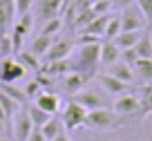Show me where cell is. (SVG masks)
Masks as SVG:
<instances>
[{
	"label": "cell",
	"instance_id": "9c48e42d",
	"mask_svg": "<svg viewBox=\"0 0 152 141\" xmlns=\"http://www.w3.org/2000/svg\"><path fill=\"white\" fill-rule=\"evenodd\" d=\"M72 99H74L76 103H81L85 110L107 108V105H105V96H103V92H99V90H94V87H83L81 92L74 94Z\"/></svg>",
	"mask_w": 152,
	"mask_h": 141
},
{
	"label": "cell",
	"instance_id": "e0dca14e",
	"mask_svg": "<svg viewBox=\"0 0 152 141\" xmlns=\"http://www.w3.org/2000/svg\"><path fill=\"white\" fill-rule=\"evenodd\" d=\"M110 20V14H103V16H94V18L90 20V23L85 25V27H81V34H90V36H99L103 38L105 34V25H107Z\"/></svg>",
	"mask_w": 152,
	"mask_h": 141
},
{
	"label": "cell",
	"instance_id": "ffe728a7",
	"mask_svg": "<svg viewBox=\"0 0 152 141\" xmlns=\"http://www.w3.org/2000/svg\"><path fill=\"white\" fill-rule=\"evenodd\" d=\"M0 92H5L9 99H14L16 103L20 105V108H25V105L29 103V99H27V94H25V90L16 87V83H0Z\"/></svg>",
	"mask_w": 152,
	"mask_h": 141
},
{
	"label": "cell",
	"instance_id": "f35d334b",
	"mask_svg": "<svg viewBox=\"0 0 152 141\" xmlns=\"http://www.w3.org/2000/svg\"><path fill=\"white\" fill-rule=\"evenodd\" d=\"M92 2H99V0H92Z\"/></svg>",
	"mask_w": 152,
	"mask_h": 141
},
{
	"label": "cell",
	"instance_id": "836d02e7",
	"mask_svg": "<svg viewBox=\"0 0 152 141\" xmlns=\"http://www.w3.org/2000/svg\"><path fill=\"white\" fill-rule=\"evenodd\" d=\"M121 61H123V63H128V65H130V67H132V65H134V63H137V61H139V56H137V52H134V47H132V49H123V52H121Z\"/></svg>",
	"mask_w": 152,
	"mask_h": 141
},
{
	"label": "cell",
	"instance_id": "3957f363",
	"mask_svg": "<svg viewBox=\"0 0 152 141\" xmlns=\"http://www.w3.org/2000/svg\"><path fill=\"white\" fill-rule=\"evenodd\" d=\"M90 110H85L81 103H76L74 99H69L65 105L61 108V121L63 126L67 128V132L69 130H78V128L85 126V117Z\"/></svg>",
	"mask_w": 152,
	"mask_h": 141
},
{
	"label": "cell",
	"instance_id": "e575fe53",
	"mask_svg": "<svg viewBox=\"0 0 152 141\" xmlns=\"http://www.w3.org/2000/svg\"><path fill=\"white\" fill-rule=\"evenodd\" d=\"M130 5H137V0H112V9H128Z\"/></svg>",
	"mask_w": 152,
	"mask_h": 141
},
{
	"label": "cell",
	"instance_id": "7a4b0ae2",
	"mask_svg": "<svg viewBox=\"0 0 152 141\" xmlns=\"http://www.w3.org/2000/svg\"><path fill=\"white\" fill-rule=\"evenodd\" d=\"M128 123H132V121L116 114L112 108H99V110H90L87 112L83 128L94 130V132H112V130H119V128L128 126Z\"/></svg>",
	"mask_w": 152,
	"mask_h": 141
},
{
	"label": "cell",
	"instance_id": "d6986e66",
	"mask_svg": "<svg viewBox=\"0 0 152 141\" xmlns=\"http://www.w3.org/2000/svg\"><path fill=\"white\" fill-rule=\"evenodd\" d=\"M16 61H18L27 72H38V70H40V65H43V61H40L36 54H31L29 49H20V52L16 54Z\"/></svg>",
	"mask_w": 152,
	"mask_h": 141
},
{
	"label": "cell",
	"instance_id": "f1b7e54d",
	"mask_svg": "<svg viewBox=\"0 0 152 141\" xmlns=\"http://www.w3.org/2000/svg\"><path fill=\"white\" fill-rule=\"evenodd\" d=\"M119 34H121V18H119V14H110V20L105 25L103 40H114Z\"/></svg>",
	"mask_w": 152,
	"mask_h": 141
},
{
	"label": "cell",
	"instance_id": "4316f807",
	"mask_svg": "<svg viewBox=\"0 0 152 141\" xmlns=\"http://www.w3.org/2000/svg\"><path fill=\"white\" fill-rule=\"evenodd\" d=\"M63 27H65V20H63L61 16H56V18L45 20L43 27H40V34H45V36H58V34L63 32Z\"/></svg>",
	"mask_w": 152,
	"mask_h": 141
},
{
	"label": "cell",
	"instance_id": "2e32d148",
	"mask_svg": "<svg viewBox=\"0 0 152 141\" xmlns=\"http://www.w3.org/2000/svg\"><path fill=\"white\" fill-rule=\"evenodd\" d=\"M107 74H112L114 79L123 81V83H128V85H132L134 81H137V74H134V70L128 65V63H123V61H116L114 65H110V67H107Z\"/></svg>",
	"mask_w": 152,
	"mask_h": 141
},
{
	"label": "cell",
	"instance_id": "1f68e13d",
	"mask_svg": "<svg viewBox=\"0 0 152 141\" xmlns=\"http://www.w3.org/2000/svg\"><path fill=\"white\" fill-rule=\"evenodd\" d=\"M23 90H25V94H27V99H29V103H31V99H36L38 94H40V90H43V87H40V85H38V81L34 79V81H29V83L25 85Z\"/></svg>",
	"mask_w": 152,
	"mask_h": 141
},
{
	"label": "cell",
	"instance_id": "5bb4252c",
	"mask_svg": "<svg viewBox=\"0 0 152 141\" xmlns=\"http://www.w3.org/2000/svg\"><path fill=\"white\" fill-rule=\"evenodd\" d=\"M116 61H121V49L114 45V40H103L101 43V67H110L114 65Z\"/></svg>",
	"mask_w": 152,
	"mask_h": 141
},
{
	"label": "cell",
	"instance_id": "7402d4cb",
	"mask_svg": "<svg viewBox=\"0 0 152 141\" xmlns=\"http://www.w3.org/2000/svg\"><path fill=\"white\" fill-rule=\"evenodd\" d=\"M38 130L43 132V137L47 141H52V139H56L58 134H61L63 130H65V126H63V121H61V117H56V114H54L52 119H49L47 123H45L43 128H38Z\"/></svg>",
	"mask_w": 152,
	"mask_h": 141
},
{
	"label": "cell",
	"instance_id": "603a6c76",
	"mask_svg": "<svg viewBox=\"0 0 152 141\" xmlns=\"http://www.w3.org/2000/svg\"><path fill=\"white\" fill-rule=\"evenodd\" d=\"M137 96H139V101H141V119L148 117V114H152V83L141 85Z\"/></svg>",
	"mask_w": 152,
	"mask_h": 141
},
{
	"label": "cell",
	"instance_id": "4dcf8cb0",
	"mask_svg": "<svg viewBox=\"0 0 152 141\" xmlns=\"http://www.w3.org/2000/svg\"><path fill=\"white\" fill-rule=\"evenodd\" d=\"M137 7L141 9V14L145 16L148 25L152 27V0H137Z\"/></svg>",
	"mask_w": 152,
	"mask_h": 141
},
{
	"label": "cell",
	"instance_id": "30bf717a",
	"mask_svg": "<svg viewBox=\"0 0 152 141\" xmlns=\"http://www.w3.org/2000/svg\"><path fill=\"white\" fill-rule=\"evenodd\" d=\"M65 0H36V16L40 20H49V18H56L61 16V11L65 9Z\"/></svg>",
	"mask_w": 152,
	"mask_h": 141
},
{
	"label": "cell",
	"instance_id": "277c9868",
	"mask_svg": "<svg viewBox=\"0 0 152 141\" xmlns=\"http://www.w3.org/2000/svg\"><path fill=\"white\" fill-rule=\"evenodd\" d=\"M112 110L116 114H121V117H125L128 121H137V119H141V101H139L137 94H121V96H116V101H114Z\"/></svg>",
	"mask_w": 152,
	"mask_h": 141
},
{
	"label": "cell",
	"instance_id": "8fae6325",
	"mask_svg": "<svg viewBox=\"0 0 152 141\" xmlns=\"http://www.w3.org/2000/svg\"><path fill=\"white\" fill-rule=\"evenodd\" d=\"M34 103H36L40 110H45L47 114H52V117H54V114H58V112H61V108H63L61 96H58L56 92H49V90H43V92L34 99Z\"/></svg>",
	"mask_w": 152,
	"mask_h": 141
},
{
	"label": "cell",
	"instance_id": "d590c367",
	"mask_svg": "<svg viewBox=\"0 0 152 141\" xmlns=\"http://www.w3.org/2000/svg\"><path fill=\"white\" fill-rule=\"evenodd\" d=\"M27 141H47V139L43 137V132L38 130V128H34V132L29 134V139H27Z\"/></svg>",
	"mask_w": 152,
	"mask_h": 141
},
{
	"label": "cell",
	"instance_id": "d6a6232c",
	"mask_svg": "<svg viewBox=\"0 0 152 141\" xmlns=\"http://www.w3.org/2000/svg\"><path fill=\"white\" fill-rule=\"evenodd\" d=\"M14 5H16V18H18V16L29 14V11H31L34 0H14Z\"/></svg>",
	"mask_w": 152,
	"mask_h": 141
},
{
	"label": "cell",
	"instance_id": "cb8c5ba5",
	"mask_svg": "<svg viewBox=\"0 0 152 141\" xmlns=\"http://www.w3.org/2000/svg\"><path fill=\"white\" fill-rule=\"evenodd\" d=\"M25 108H27V114H29V119H31L34 128H43L45 123H47L49 119H52V114H47L45 110H40L36 103H27Z\"/></svg>",
	"mask_w": 152,
	"mask_h": 141
},
{
	"label": "cell",
	"instance_id": "6da1fadb",
	"mask_svg": "<svg viewBox=\"0 0 152 141\" xmlns=\"http://www.w3.org/2000/svg\"><path fill=\"white\" fill-rule=\"evenodd\" d=\"M103 43V40H101ZM101 43H92V45H76L74 52L69 56V63H72V72H78V74L92 76L96 74V70L101 67L99 58H101Z\"/></svg>",
	"mask_w": 152,
	"mask_h": 141
},
{
	"label": "cell",
	"instance_id": "ac0fdd59",
	"mask_svg": "<svg viewBox=\"0 0 152 141\" xmlns=\"http://www.w3.org/2000/svg\"><path fill=\"white\" fill-rule=\"evenodd\" d=\"M54 38H56V36H45V34H38V36L34 38L31 43H29V52L36 54V56L43 61V56L49 52V47H52Z\"/></svg>",
	"mask_w": 152,
	"mask_h": 141
},
{
	"label": "cell",
	"instance_id": "74e56055",
	"mask_svg": "<svg viewBox=\"0 0 152 141\" xmlns=\"http://www.w3.org/2000/svg\"><path fill=\"white\" fill-rule=\"evenodd\" d=\"M0 141H14V139H9V137H0Z\"/></svg>",
	"mask_w": 152,
	"mask_h": 141
},
{
	"label": "cell",
	"instance_id": "5b68a950",
	"mask_svg": "<svg viewBox=\"0 0 152 141\" xmlns=\"http://www.w3.org/2000/svg\"><path fill=\"white\" fill-rule=\"evenodd\" d=\"M119 18H121V32H145L148 27L145 16L141 14V9L137 5H130L128 9H123L119 14Z\"/></svg>",
	"mask_w": 152,
	"mask_h": 141
},
{
	"label": "cell",
	"instance_id": "4fadbf2b",
	"mask_svg": "<svg viewBox=\"0 0 152 141\" xmlns=\"http://www.w3.org/2000/svg\"><path fill=\"white\" fill-rule=\"evenodd\" d=\"M99 83H101V87H103L107 94H112V96H121V94H125L130 90L128 83L114 79V76L107 74V72H105V74H99Z\"/></svg>",
	"mask_w": 152,
	"mask_h": 141
},
{
	"label": "cell",
	"instance_id": "8992f818",
	"mask_svg": "<svg viewBox=\"0 0 152 141\" xmlns=\"http://www.w3.org/2000/svg\"><path fill=\"white\" fill-rule=\"evenodd\" d=\"M74 45H76V43L72 40V38H61V34H58V36L54 38L52 47H49V52L43 56V63L65 61V58H69V56H72V52H74Z\"/></svg>",
	"mask_w": 152,
	"mask_h": 141
},
{
	"label": "cell",
	"instance_id": "ba28073f",
	"mask_svg": "<svg viewBox=\"0 0 152 141\" xmlns=\"http://www.w3.org/2000/svg\"><path fill=\"white\" fill-rule=\"evenodd\" d=\"M11 130H14V139L16 141H27L29 134L34 132V123L27 114V108H20L11 119Z\"/></svg>",
	"mask_w": 152,
	"mask_h": 141
},
{
	"label": "cell",
	"instance_id": "484cf974",
	"mask_svg": "<svg viewBox=\"0 0 152 141\" xmlns=\"http://www.w3.org/2000/svg\"><path fill=\"white\" fill-rule=\"evenodd\" d=\"M132 70L141 81L152 83V58H139V61L132 65Z\"/></svg>",
	"mask_w": 152,
	"mask_h": 141
},
{
	"label": "cell",
	"instance_id": "d4e9b609",
	"mask_svg": "<svg viewBox=\"0 0 152 141\" xmlns=\"http://www.w3.org/2000/svg\"><path fill=\"white\" fill-rule=\"evenodd\" d=\"M134 52L139 58H152V32H148V29L143 32V36L134 45Z\"/></svg>",
	"mask_w": 152,
	"mask_h": 141
},
{
	"label": "cell",
	"instance_id": "f546056e",
	"mask_svg": "<svg viewBox=\"0 0 152 141\" xmlns=\"http://www.w3.org/2000/svg\"><path fill=\"white\" fill-rule=\"evenodd\" d=\"M0 105H2V110H5V114H7V117H9V121H11V119H14V114H16V112H18V110H20V105L16 103L14 99H9V96H7L5 92H0Z\"/></svg>",
	"mask_w": 152,
	"mask_h": 141
},
{
	"label": "cell",
	"instance_id": "83f0119b",
	"mask_svg": "<svg viewBox=\"0 0 152 141\" xmlns=\"http://www.w3.org/2000/svg\"><path fill=\"white\" fill-rule=\"evenodd\" d=\"M11 56H16L11 32H0V58H11Z\"/></svg>",
	"mask_w": 152,
	"mask_h": 141
},
{
	"label": "cell",
	"instance_id": "7c38bea8",
	"mask_svg": "<svg viewBox=\"0 0 152 141\" xmlns=\"http://www.w3.org/2000/svg\"><path fill=\"white\" fill-rule=\"evenodd\" d=\"M87 81L90 79L78 74V72H67L65 76H61V87H63V92H65L67 96H74V94H78L87 85Z\"/></svg>",
	"mask_w": 152,
	"mask_h": 141
},
{
	"label": "cell",
	"instance_id": "44dd1931",
	"mask_svg": "<svg viewBox=\"0 0 152 141\" xmlns=\"http://www.w3.org/2000/svg\"><path fill=\"white\" fill-rule=\"evenodd\" d=\"M141 36H143V32H121L119 36L114 38V45L119 47L121 52H123V49H132Z\"/></svg>",
	"mask_w": 152,
	"mask_h": 141
},
{
	"label": "cell",
	"instance_id": "52a82bcc",
	"mask_svg": "<svg viewBox=\"0 0 152 141\" xmlns=\"http://www.w3.org/2000/svg\"><path fill=\"white\" fill-rule=\"evenodd\" d=\"M25 76H27V70L16 61V56L0 58V83H16Z\"/></svg>",
	"mask_w": 152,
	"mask_h": 141
},
{
	"label": "cell",
	"instance_id": "9a60e30c",
	"mask_svg": "<svg viewBox=\"0 0 152 141\" xmlns=\"http://www.w3.org/2000/svg\"><path fill=\"white\" fill-rule=\"evenodd\" d=\"M14 23H16L14 0H0V32H9Z\"/></svg>",
	"mask_w": 152,
	"mask_h": 141
},
{
	"label": "cell",
	"instance_id": "8d00e7d4",
	"mask_svg": "<svg viewBox=\"0 0 152 141\" xmlns=\"http://www.w3.org/2000/svg\"><path fill=\"white\" fill-rule=\"evenodd\" d=\"M52 141H72V137H69V134H67V132H65V130H63V132H61V134H58V137H56V139H52Z\"/></svg>",
	"mask_w": 152,
	"mask_h": 141
}]
</instances>
